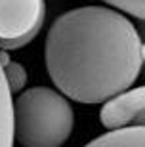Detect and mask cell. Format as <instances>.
I'll use <instances>...</instances> for the list:
<instances>
[{"mask_svg": "<svg viewBox=\"0 0 145 147\" xmlns=\"http://www.w3.org/2000/svg\"><path fill=\"white\" fill-rule=\"evenodd\" d=\"M99 122L107 130H118L126 126H145V86H138L113 96L103 101Z\"/></svg>", "mask_w": 145, "mask_h": 147, "instance_id": "cell-4", "label": "cell"}, {"mask_svg": "<svg viewBox=\"0 0 145 147\" xmlns=\"http://www.w3.org/2000/svg\"><path fill=\"white\" fill-rule=\"evenodd\" d=\"M103 2L124 11V13L145 19V0H103Z\"/></svg>", "mask_w": 145, "mask_h": 147, "instance_id": "cell-8", "label": "cell"}, {"mask_svg": "<svg viewBox=\"0 0 145 147\" xmlns=\"http://www.w3.org/2000/svg\"><path fill=\"white\" fill-rule=\"evenodd\" d=\"M73 128V107L52 88H29L13 99V140L21 147H61Z\"/></svg>", "mask_w": 145, "mask_h": 147, "instance_id": "cell-2", "label": "cell"}, {"mask_svg": "<svg viewBox=\"0 0 145 147\" xmlns=\"http://www.w3.org/2000/svg\"><path fill=\"white\" fill-rule=\"evenodd\" d=\"M44 57L50 78L65 98L94 105L136 82L143 65V44L120 10L82 6L54 21Z\"/></svg>", "mask_w": 145, "mask_h": 147, "instance_id": "cell-1", "label": "cell"}, {"mask_svg": "<svg viewBox=\"0 0 145 147\" xmlns=\"http://www.w3.org/2000/svg\"><path fill=\"white\" fill-rule=\"evenodd\" d=\"M0 61H2V67H4V75H6V80H8V86H10V92L11 94L21 92L27 84V71L23 69V65L6 59L4 54H0Z\"/></svg>", "mask_w": 145, "mask_h": 147, "instance_id": "cell-7", "label": "cell"}, {"mask_svg": "<svg viewBox=\"0 0 145 147\" xmlns=\"http://www.w3.org/2000/svg\"><path fill=\"white\" fill-rule=\"evenodd\" d=\"M44 17V0H0V50L27 46L42 29Z\"/></svg>", "mask_w": 145, "mask_h": 147, "instance_id": "cell-3", "label": "cell"}, {"mask_svg": "<svg viewBox=\"0 0 145 147\" xmlns=\"http://www.w3.org/2000/svg\"><path fill=\"white\" fill-rule=\"evenodd\" d=\"M84 147H145V126H126L97 136Z\"/></svg>", "mask_w": 145, "mask_h": 147, "instance_id": "cell-5", "label": "cell"}, {"mask_svg": "<svg viewBox=\"0 0 145 147\" xmlns=\"http://www.w3.org/2000/svg\"><path fill=\"white\" fill-rule=\"evenodd\" d=\"M0 147H13V101L0 61Z\"/></svg>", "mask_w": 145, "mask_h": 147, "instance_id": "cell-6", "label": "cell"}]
</instances>
